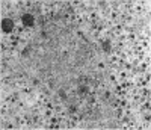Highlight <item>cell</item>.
Masks as SVG:
<instances>
[{
	"mask_svg": "<svg viewBox=\"0 0 151 130\" xmlns=\"http://www.w3.org/2000/svg\"><path fill=\"white\" fill-rule=\"evenodd\" d=\"M2 29H3L5 32H11L12 29H14V21L9 20V18H5V20L2 21Z\"/></svg>",
	"mask_w": 151,
	"mask_h": 130,
	"instance_id": "obj_1",
	"label": "cell"
},
{
	"mask_svg": "<svg viewBox=\"0 0 151 130\" xmlns=\"http://www.w3.org/2000/svg\"><path fill=\"white\" fill-rule=\"evenodd\" d=\"M23 23L26 26H33V17L30 14H24L23 15Z\"/></svg>",
	"mask_w": 151,
	"mask_h": 130,
	"instance_id": "obj_2",
	"label": "cell"
}]
</instances>
